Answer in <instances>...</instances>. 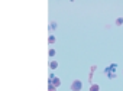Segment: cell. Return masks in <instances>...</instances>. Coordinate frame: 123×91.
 <instances>
[{
	"label": "cell",
	"mask_w": 123,
	"mask_h": 91,
	"mask_svg": "<svg viewBox=\"0 0 123 91\" xmlns=\"http://www.w3.org/2000/svg\"><path fill=\"white\" fill-rule=\"evenodd\" d=\"M83 90V82L80 79H74L71 82V91H81Z\"/></svg>",
	"instance_id": "1"
},
{
	"label": "cell",
	"mask_w": 123,
	"mask_h": 91,
	"mask_svg": "<svg viewBox=\"0 0 123 91\" xmlns=\"http://www.w3.org/2000/svg\"><path fill=\"white\" fill-rule=\"evenodd\" d=\"M88 91H100V85L98 84H91Z\"/></svg>",
	"instance_id": "2"
},
{
	"label": "cell",
	"mask_w": 123,
	"mask_h": 91,
	"mask_svg": "<svg viewBox=\"0 0 123 91\" xmlns=\"http://www.w3.org/2000/svg\"><path fill=\"white\" fill-rule=\"evenodd\" d=\"M49 68H51V69H56V68H58V62H56V61H51V62H49Z\"/></svg>",
	"instance_id": "3"
},
{
	"label": "cell",
	"mask_w": 123,
	"mask_h": 91,
	"mask_svg": "<svg viewBox=\"0 0 123 91\" xmlns=\"http://www.w3.org/2000/svg\"><path fill=\"white\" fill-rule=\"evenodd\" d=\"M48 43H55V36L54 35H49V38H48Z\"/></svg>",
	"instance_id": "4"
},
{
	"label": "cell",
	"mask_w": 123,
	"mask_h": 91,
	"mask_svg": "<svg viewBox=\"0 0 123 91\" xmlns=\"http://www.w3.org/2000/svg\"><path fill=\"white\" fill-rule=\"evenodd\" d=\"M123 25V18H117L116 19V26H122Z\"/></svg>",
	"instance_id": "5"
},
{
	"label": "cell",
	"mask_w": 123,
	"mask_h": 91,
	"mask_svg": "<svg viewBox=\"0 0 123 91\" xmlns=\"http://www.w3.org/2000/svg\"><path fill=\"white\" fill-rule=\"evenodd\" d=\"M48 91H56V88H55L54 85H51V84H49V85H48Z\"/></svg>",
	"instance_id": "6"
},
{
	"label": "cell",
	"mask_w": 123,
	"mask_h": 91,
	"mask_svg": "<svg viewBox=\"0 0 123 91\" xmlns=\"http://www.w3.org/2000/svg\"><path fill=\"white\" fill-rule=\"evenodd\" d=\"M48 54H49V56H54V55H55V49H52V48H51Z\"/></svg>",
	"instance_id": "7"
}]
</instances>
